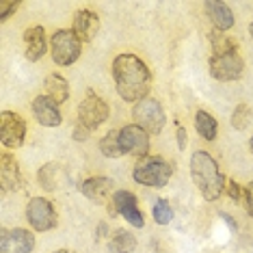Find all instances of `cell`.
I'll return each mask as SVG.
<instances>
[{
    "label": "cell",
    "mask_w": 253,
    "mask_h": 253,
    "mask_svg": "<svg viewBox=\"0 0 253 253\" xmlns=\"http://www.w3.org/2000/svg\"><path fill=\"white\" fill-rule=\"evenodd\" d=\"M177 145H180V149H186V130L182 128H177Z\"/></svg>",
    "instance_id": "4dcf8cb0"
},
{
    "label": "cell",
    "mask_w": 253,
    "mask_h": 253,
    "mask_svg": "<svg viewBox=\"0 0 253 253\" xmlns=\"http://www.w3.org/2000/svg\"><path fill=\"white\" fill-rule=\"evenodd\" d=\"M119 143H122V152L130 156L145 158L149 154V134L136 124H128L119 130Z\"/></svg>",
    "instance_id": "30bf717a"
},
{
    "label": "cell",
    "mask_w": 253,
    "mask_h": 253,
    "mask_svg": "<svg viewBox=\"0 0 253 253\" xmlns=\"http://www.w3.org/2000/svg\"><path fill=\"white\" fill-rule=\"evenodd\" d=\"M43 87H45V95H48L54 104H63V102H67V97H70V84H67V80L59 76V74H50V76L45 78Z\"/></svg>",
    "instance_id": "ac0fdd59"
},
{
    "label": "cell",
    "mask_w": 253,
    "mask_h": 253,
    "mask_svg": "<svg viewBox=\"0 0 253 253\" xmlns=\"http://www.w3.org/2000/svg\"><path fill=\"white\" fill-rule=\"evenodd\" d=\"M72 31L76 33L78 39L83 43L91 42V39L97 35V31H100V15L93 13V11H89V9L76 11V15H74V28H72Z\"/></svg>",
    "instance_id": "5bb4252c"
},
{
    "label": "cell",
    "mask_w": 253,
    "mask_h": 253,
    "mask_svg": "<svg viewBox=\"0 0 253 253\" xmlns=\"http://www.w3.org/2000/svg\"><path fill=\"white\" fill-rule=\"evenodd\" d=\"M35 238L28 229H2L0 234V251L2 253H31Z\"/></svg>",
    "instance_id": "8fae6325"
},
{
    "label": "cell",
    "mask_w": 253,
    "mask_h": 253,
    "mask_svg": "<svg viewBox=\"0 0 253 253\" xmlns=\"http://www.w3.org/2000/svg\"><path fill=\"white\" fill-rule=\"evenodd\" d=\"M18 7H20V2H15V0H0V22H7L9 15Z\"/></svg>",
    "instance_id": "4316f807"
},
{
    "label": "cell",
    "mask_w": 253,
    "mask_h": 253,
    "mask_svg": "<svg viewBox=\"0 0 253 253\" xmlns=\"http://www.w3.org/2000/svg\"><path fill=\"white\" fill-rule=\"evenodd\" d=\"M132 117H134V124L141 126L147 134H160L165 128V111L154 97H145L139 104H134Z\"/></svg>",
    "instance_id": "8992f818"
},
{
    "label": "cell",
    "mask_w": 253,
    "mask_h": 253,
    "mask_svg": "<svg viewBox=\"0 0 253 253\" xmlns=\"http://www.w3.org/2000/svg\"><path fill=\"white\" fill-rule=\"evenodd\" d=\"M204 9H206V13H208L210 22L214 24V31L225 33L234 26V13H232V9H229V4L218 2V0H208V2L204 4Z\"/></svg>",
    "instance_id": "2e32d148"
},
{
    "label": "cell",
    "mask_w": 253,
    "mask_h": 253,
    "mask_svg": "<svg viewBox=\"0 0 253 253\" xmlns=\"http://www.w3.org/2000/svg\"><path fill=\"white\" fill-rule=\"evenodd\" d=\"M229 197H232L234 201H245V188H240L236 182H229Z\"/></svg>",
    "instance_id": "f1b7e54d"
},
{
    "label": "cell",
    "mask_w": 253,
    "mask_h": 253,
    "mask_svg": "<svg viewBox=\"0 0 253 253\" xmlns=\"http://www.w3.org/2000/svg\"><path fill=\"white\" fill-rule=\"evenodd\" d=\"M136 249V238L128 229H119L113 234V238L108 240V251L111 253H132Z\"/></svg>",
    "instance_id": "44dd1931"
},
{
    "label": "cell",
    "mask_w": 253,
    "mask_h": 253,
    "mask_svg": "<svg viewBox=\"0 0 253 253\" xmlns=\"http://www.w3.org/2000/svg\"><path fill=\"white\" fill-rule=\"evenodd\" d=\"M26 218L35 232H48L56 227V210L45 197H33L26 204Z\"/></svg>",
    "instance_id": "52a82bcc"
},
{
    "label": "cell",
    "mask_w": 253,
    "mask_h": 253,
    "mask_svg": "<svg viewBox=\"0 0 253 253\" xmlns=\"http://www.w3.org/2000/svg\"><path fill=\"white\" fill-rule=\"evenodd\" d=\"M210 45H212V50H214V54H229V52H236V42L232 37H227L225 33H221V31H212L210 33Z\"/></svg>",
    "instance_id": "603a6c76"
},
{
    "label": "cell",
    "mask_w": 253,
    "mask_h": 253,
    "mask_svg": "<svg viewBox=\"0 0 253 253\" xmlns=\"http://www.w3.org/2000/svg\"><path fill=\"white\" fill-rule=\"evenodd\" d=\"M113 188V180L108 177H89V180L83 182L80 186V193L89 199H104Z\"/></svg>",
    "instance_id": "d6986e66"
},
{
    "label": "cell",
    "mask_w": 253,
    "mask_h": 253,
    "mask_svg": "<svg viewBox=\"0 0 253 253\" xmlns=\"http://www.w3.org/2000/svg\"><path fill=\"white\" fill-rule=\"evenodd\" d=\"M0 184H2V191H18L22 186L20 165L7 152L0 156Z\"/></svg>",
    "instance_id": "e0dca14e"
},
{
    "label": "cell",
    "mask_w": 253,
    "mask_h": 253,
    "mask_svg": "<svg viewBox=\"0 0 253 253\" xmlns=\"http://www.w3.org/2000/svg\"><path fill=\"white\" fill-rule=\"evenodd\" d=\"M54 253H67V251H65V249H61V251H54Z\"/></svg>",
    "instance_id": "e575fe53"
},
{
    "label": "cell",
    "mask_w": 253,
    "mask_h": 253,
    "mask_svg": "<svg viewBox=\"0 0 253 253\" xmlns=\"http://www.w3.org/2000/svg\"><path fill=\"white\" fill-rule=\"evenodd\" d=\"M80 50H83V42L78 39V35L74 31L61 28L56 31L52 39H50V52L56 65H72L78 61Z\"/></svg>",
    "instance_id": "277c9868"
},
{
    "label": "cell",
    "mask_w": 253,
    "mask_h": 253,
    "mask_svg": "<svg viewBox=\"0 0 253 253\" xmlns=\"http://www.w3.org/2000/svg\"><path fill=\"white\" fill-rule=\"evenodd\" d=\"M249 33H251V37H253V22H251V24H249Z\"/></svg>",
    "instance_id": "d6a6232c"
},
{
    "label": "cell",
    "mask_w": 253,
    "mask_h": 253,
    "mask_svg": "<svg viewBox=\"0 0 253 253\" xmlns=\"http://www.w3.org/2000/svg\"><path fill=\"white\" fill-rule=\"evenodd\" d=\"M249 147H251V154H253V136H251V141H249Z\"/></svg>",
    "instance_id": "836d02e7"
},
{
    "label": "cell",
    "mask_w": 253,
    "mask_h": 253,
    "mask_svg": "<svg viewBox=\"0 0 253 253\" xmlns=\"http://www.w3.org/2000/svg\"><path fill=\"white\" fill-rule=\"evenodd\" d=\"M24 43H26V59L28 61H39L48 52V37H45L43 26H31L24 33Z\"/></svg>",
    "instance_id": "9a60e30c"
},
{
    "label": "cell",
    "mask_w": 253,
    "mask_h": 253,
    "mask_svg": "<svg viewBox=\"0 0 253 253\" xmlns=\"http://www.w3.org/2000/svg\"><path fill=\"white\" fill-rule=\"evenodd\" d=\"M108 104L104 97H100L95 91H87V95L83 97V102L78 104V122L80 126H84L87 130L93 132L95 128H100L102 124L108 119Z\"/></svg>",
    "instance_id": "5b68a950"
},
{
    "label": "cell",
    "mask_w": 253,
    "mask_h": 253,
    "mask_svg": "<svg viewBox=\"0 0 253 253\" xmlns=\"http://www.w3.org/2000/svg\"><path fill=\"white\" fill-rule=\"evenodd\" d=\"M26 136V124L18 113L13 111H2L0 113V141L4 147L18 149L24 143Z\"/></svg>",
    "instance_id": "ba28073f"
},
{
    "label": "cell",
    "mask_w": 253,
    "mask_h": 253,
    "mask_svg": "<svg viewBox=\"0 0 253 253\" xmlns=\"http://www.w3.org/2000/svg\"><path fill=\"white\" fill-rule=\"evenodd\" d=\"M221 216H223V221H227V225H229V227L236 229V223H234V221H232V218H229L227 214H221Z\"/></svg>",
    "instance_id": "1f68e13d"
},
{
    "label": "cell",
    "mask_w": 253,
    "mask_h": 253,
    "mask_svg": "<svg viewBox=\"0 0 253 253\" xmlns=\"http://www.w3.org/2000/svg\"><path fill=\"white\" fill-rule=\"evenodd\" d=\"M195 130H197V134L201 136V139L214 141L216 132H218V124H216V119L212 117L210 113L197 111V115H195Z\"/></svg>",
    "instance_id": "ffe728a7"
},
{
    "label": "cell",
    "mask_w": 253,
    "mask_h": 253,
    "mask_svg": "<svg viewBox=\"0 0 253 253\" xmlns=\"http://www.w3.org/2000/svg\"><path fill=\"white\" fill-rule=\"evenodd\" d=\"M191 175L195 186L199 188L201 197L206 201H214L225 191V175L218 171L216 160L208 152L199 149L191 156Z\"/></svg>",
    "instance_id": "7a4b0ae2"
},
{
    "label": "cell",
    "mask_w": 253,
    "mask_h": 253,
    "mask_svg": "<svg viewBox=\"0 0 253 253\" xmlns=\"http://www.w3.org/2000/svg\"><path fill=\"white\" fill-rule=\"evenodd\" d=\"M100 149H102V154H104V156H108V158H119V156H124L122 143H119V130L106 132V136H102V141H100Z\"/></svg>",
    "instance_id": "7402d4cb"
},
{
    "label": "cell",
    "mask_w": 253,
    "mask_h": 253,
    "mask_svg": "<svg viewBox=\"0 0 253 253\" xmlns=\"http://www.w3.org/2000/svg\"><path fill=\"white\" fill-rule=\"evenodd\" d=\"M115 208L122 214L130 225L134 227H143L145 225V218H143V212L139 208V201H136V195H132L130 191H115Z\"/></svg>",
    "instance_id": "7c38bea8"
},
{
    "label": "cell",
    "mask_w": 253,
    "mask_h": 253,
    "mask_svg": "<svg viewBox=\"0 0 253 253\" xmlns=\"http://www.w3.org/2000/svg\"><path fill=\"white\" fill-rule=\"evenodd\" d=\"M39 184L45 191H56L59 188V165L50 163L39 169Z\"/></svg>",
    "instance_id": "cb8c5ba5"
},
{
    "label": "cell",
    "mask_w": 253,
    "mask_h": 253,
    "mask_svg": "<svg viewBox=\"0 0 253 253\" xmlns=\"http://www.w3.org/2000/svg\"><path fill=\"white\" fill-rule=\"evenodd\" d=\"M113 78L115 89L124 102L139 104L145 100L152 87V72L145 65V61L136 54H119L113 61Z\"/></svg>",
    "instance_id": "6da1fadb"
},
{
    "label": "cell",
    "mask_w": 253,
    "mask_h": 253,
    "mask_svg": "<svg viewBox=\"0 0 253 253\" xmlns=\"http://www.w3.org/2000/svg\"><path fill=\"white\" fill-rule=\"evenodd\" d=\"M31 111L35 115V119L45 128H56L61 126V111L59 104H54L48 95H37L31 104Z\"/></svg>",
    "instance_id": "4fadbf2b"
},
{
    "label": "cell",
    "mask_w": 253,
    "mask_h": 253,
    "mask_svg": "<svg viewBox=\"0 0 253 253\" xmlns=\"http://www.w3.org/2000/svg\"><path fill=\"white\" fill-rule=\"evenodd\" d=\"M251 122V108L247 104H238L232 113V126L234 130H245Z\"/></svg>",
    "instance_id": "484cf974"
},
{
    "label": "cell",
    "mask_w": 253,
    "mask_h": 253,
    "mask_svg": "<svg viewBox=\"0 0 253 253\" xmlns=\"http://www.w3.org/2000/svg\"><path fill=\"white\" fill-rule=\"evenodd\" d=\"M171 175H173V167L160 156H145L141 163H136L134 171H132V177H134L136 184L154 188L167 186Z\"/></svg>",
    "instance_id": "3957f363"
},
{
    "label": "cell",
    "mask_w": 253,
    "mask_h": 253,
    "mask_svg": "<svg viewBox=\"0 0 253 253\" xmlns=\"http://www.w3.org/2000/svg\"><path fill=\"white\" fill-rule=\"evenodd\" d=\"M152 216H154V221H156L158 225H167V223H171V218H173V210H171L169 201L167 199H156L154 201Z\"/></svg>",
    "instance_id": "d4e9b609"
},
{
    "label": "cell",
    "mask_w": 253,
    "mask_h": 253,
    "mask_svg": "<svg viewBox=\"0 0 253 253\" xmlns=\"http://www.w3.org/2000/svg\"><path fill=\"white\" fill-rule=\"evenodd\" d=\"M245 208L249 212V216L253 218V182L245 188Z\"/></svg>",
    "instance_id": "83f0119b"
},
{
    "label": "cell",
    "mask_w": 253,
    "mask_h": 253,
    "mask_svg": "<svg viewBox=\"0 0 253 253\" xmlns=\"http://www.w3.org/2000/svg\"><path fill=\"white\" fill-rule=\"evenodd\" d=\"M245 70V61L240 59L238 52H229V54H212L210 56V74L216 80L229 83V80H238L243 76Z\"/></svg>",
    "instance_id": "9c48e42d"
},
{
    "label": "cell",
    "mask_w": 253,
    "mask_h": 253,
    "mask_svg": "<svg viewBox=\"0 0 253 253\" xmlns=\"http://www.w3.org/2000/svg\"><path fill=\"white\" fill-rule=\"evenodd\" d=\"M89 134H91V130H87L84 126L76 124V128H74V139H76V141H87Z\"/></svg>",
    "instance_id": "f546056e"
}]
</instances>
